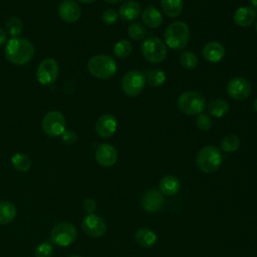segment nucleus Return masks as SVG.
<instances>
[{
	"label": "nucleus",
	"mask_w": 257,
	"mask_h": 257,
	"mask_svg": "<svg viewBox=\"0 0 257 257\" xmlns=\"http://www.w3.org/2000/svg\"><path fill=\"white\" fill-rule=\"evenodd\" d=\"M87 68L94 77L105 80L114 75L117 69V64L111 56L106 54H97L88 60Z\"/></svg>",
	"instance_id": "obj_3"
},
{
	"label": "nucleus",
	"mask_w": 257,
	"mask_h": 257,
	"mask_svg": "<svg viewBox=\"0 0 257 257\" xmlns=\"http://www.w3.org/2000/svg\"><path fill=\"white\" fill-rule=\"evenodd\" d=\"M13 168L18 172H27L31 168L30 158L23 153H16L11 158Z\"/></svg>",
	"instance_id": "obj_26"
},
{
	"label": "nucleus",
	"mask_w": 257,
	"mask_h": 257,
	"mask_svg": "<svg viewBox=\"0 0 257 257\" xmlns=\"http://www.w3.org/2000/svg\"><path fill=\"white\" fill-rule=\"evenodd\" d=\"M197 126L202 131H208L212 126V118L206 113H200L196 119Z\"/></svg>",
	"instance_id": "obj_34"
},
{
	"label": "nucleus",
	"mask_w": 257,
	"mask_h": 257,
	"mask_svg": "<svg viewBox=\"0 0 257 257\" xmlns=\"http://www.w3.org/2000/svg\"><path fill=\"white\" fill-rule=\"evenodd\" d=\"M135 239L139 245L145 248L154 246L158 241L157 234L149 228H141L135 234Z\"/></svg>",
	"instance_id": "obj_22"
},
{
	"label": "nucleus",
	"mask_w": 257,
	"mask_h": 257,
	"mask_svg": "<svg viewBox=\"0 0 257 257\" xmlns=\"http://www.w3.org/2000/svg\"><path fill=\"white\" fill-rule=\"evenodd\" d=\"M53 255L52 242L44 241L35 249V257H51Z\"/></svg>",
	"instance_id": "obj_33"
},
{
	"label": "nucleus",
	"mask_w": 257,
	"mask_h": 257,
	"mask_svg": "<svg viewBox=\"0 0 257 257\" xmlns=\"http://www.w3.org/2000/svg\"><path fill=\"white\" fill-rule=\"evenodd\" d=\"M220 146L222 151L226 153H234L240 147V139L237 135L228 134L221 140Z\"/></svg>",
	"instance_id": "obj_27"
},
{
	"label": "nucleus",
	"mask_w": 257,
	"mask_h": 257,
	"mask_svg": "<svg viewBox=\"0 0 257 257\" xmlns=\"http://www.w3.org/2000/svg\"><path fill=\"white\" fill-rule=\"evenodd\" d=\"M34 46L26 38H10L5 45L4 53L8 61L16 65H23L29 62L34 56Z\"/></svg>",
	"instance_id": "obj_1"
},
{
	"label": "nucleus",
	"mask_w": 257,
	"mask_h": 257,
	"mask_svg": "<svg viewBox=\"0 0 257 257\" xmlns=\"http://www.w3.org/2000/svg\"><path fill=\"white\" fill-rule=\"evenodd\" d=\"M222 162L223 156L220 150L214 146H206L202 148L196 157L198 168L206 174L216 172L221 167Z\"/></svg>",
	"instance_id": "obj_4"
},
{
	"label": "nucleus",
	"mask_w": 257,
	"mask_h": 257,
	"mask_svg": "<svg viewBox=\"0 0 257 257\" xmlns=\"http://www.w3.org/2000/svg\"><path fill=\"white\" fill-rule=\"evenodd\" d=\"M203 57L212 63L221 61L225 55V47L218 41H210L203 47Z\"/></svg>",
	"instance_id": "obj_17"
},
{
	"label": "nucleus",
	"mask_w": 257,
	"mask_h": 257,
	"mask_svg": "<svg viewBox=\"0 0 257 257\" xmlns=\"http://www.w3.org/2000/svg\"><path fill=\"white\" fill-rule=\"evenodd\" d=\"M165 43L172 49H184L190 39L189 26L182 21L171 23L165 30Z\"/></svg>",
	"instance_id": "obj_2"
},
{
	"label": "nucleus",
	"mask_w": 257,
	"mask_h": 257,
	"mask_svg": "<svg viewBox=\"0 0 257 257\" xmlns=\"http://www.w3.org/2000/svg\"><path fill=\"white\" fill-rule=\"evenodd\" d=\"M104 1L107 3H110V4H116V3L120 2L121 0H104Z\"/></svg>",
	"instance_id": "obj_40"
},
{
	"label": "nucleus",
	"mask_w": 257,
	"mask_h": 257,
	"mask_svg": "<svg viewBox=\"0 0 257 257\" xmlns=\"http://www.w3.org/2000/svg\"><path fill=\"white\" fill-rule=\"evenodd\" d=\"M164 13L169 17H177L182 13L183 0H161Z\"/></svg>",
	"instance_id": "obj_25"
},
{
	"label": "nucleus",
	"mask_w": 257,
	"mask_h": 257,
	"mask_svg": "<svg viewBox=\"0 0 257 257\" xmlns=\"http://www.w3.org/2000/svg\"><path fill=\"white\" fill-rule=\"evenodd\" d=\"M229 103L223 98H215L208 105L209 114L217 118L226 115L229 111Z\"/></svg>",
	"instance_id": "obj_24"
},
{
	"label": "nucleus",
	"mask_w": 257,
	"mask_h": 257,
	"mask_svg": "<svg viewBox=\"0 0 257 257\" xmlns=\"http://www.w3.org/2000/svg\"><path fill=\"white\" fill-rule=\"evenodd\" d=\"M256 16L257 13L251 6H242L235 11L233 20L240 27H249L255 22Z\"/></svg>",
	"instance_id": "obj_18"
},
{
	"label": "nucleus",
	"mask_w": 257,
	"mask_h": 257,
	"mask_svg": "<svg viewBox=\"0 0 257 257\" xmlns=\"http://www.w3.org/2000/svg\"><path fill=\"white\" fill-rule=\"evenodd\" d=\"M146 77H147V81L149 82V84L154 87L161 86L166 81L165 71L162 69H159V68L150 70L148 72V74L146 75Z\"/></svg>",
	"instance_id": "obj_30"
},
{
	"label": "nucleus",
	"mask_w": 257,
	"mask_h": 257,
	"mask_svg": "<svg viewBox=\"0 0 257 257\" xmlns=\"http://www.w3.org/2000/svg\"><path fill=\"white\" fill-rule=\"evenodd\" d=\"M7 42V32L0 28V46H2L3 44H5Z\"/></svg>",
	"instance_id": "obj_38"
},
{
	"label": "nucleus",
	"mask_w": 257,
	"mask_h": 257,
	"mask_svg": "<svg viewBox=\"0 0 257 257\" xmlns=\"http://www.w3.org/2000/svg\"><path fill=\"white\" fill-rule=\"evenodd\" d=\"M159 187L164 196H174L180 191L181 182L174 175H166L161 179Z\"/></svg>",
	"instance_id": "obj_20"
},
{
	"label": "nucleus",
	"mask_w": 257,
	"mask_h": 257,
	"mask_svg": "<svg viewBox=\"0 0 257 257\" xmlns=\"http://www.w3.org/2000/svg\"><path fill=\"white\" fill-rule=\"evenodd\" d=\"M147 83L146 75L139 70L127 71L121 78V89L130 96L140 94Z\"/></svg>",
	"instance_id": "obj_8"
},
{
	"label": "nucleus",
	"mask_w": 257,
	"mask_h": 257,
	"mask_svg": "<svg viewBox=\"0 0 257 257\" xmlns=\"http://www.w3.org/2000/svg\"><path fill=\"white\" fill-rule=\"evenodd\" d=\"M82 207L87 214H92L96 209V202L91 198H86L82 203Z\"/></svg>",
	"instance_id": "obj_37"
},
{
	"label": "nucleus",
	"mask_w": 257,
	"mask_h": 257,
	"mask_svg": "<svg viewBox=\"0 0 257 257\" xmlns=\"http://www.w3.org/2000/svg\"><path fill=\"white\" fill-rule=\"evenodd\" d=\"M5 27L8 35H10L11 38L19 37L23 32V22L17 16H13L9 20H7Z\"/></svg>",
	"instance_id": "obj_28"
},
{
	"label": "nucleus",
	"mask_w": 257,
	"mask_h": 257,
	"mask_svg": "<svg viewBox=\"0 0 257 257\" xmlns=\"http://www.w3.org/2000/svg\"><path fill=\"white\" fill-rule=\"evenodd\" d=\"M180 63L185 69H194L198 64V57L192 51H184L180 56Z\"/></svg>",
	"instance_id": "obj_32"
},
{
	"label": "nucleus",
	"mask_w": 257,
	"mask_h": 257,
	"mask_svg": "<svg viewBox=\"0 0 257 257\" xmlns=\"http://www.w3.org/2000/svg\"><path fill=\"white\" fill-rule=\"evenodd\" d=\"M95 160L101 167H111L117 160L115 148L109 144H100L95 150Z\"/></svg>",
	"instance_id": "obj_14"
},
{
	"label": "nucleus",
	"mask_w": 257,
	"mask_h": 257,
	"mask_svg": "<svg viewBox=\"0 0 257 257\" xmlns=\"http://www.w3.org/2000/svg\"><path fill=\"white\" fill-rule=\"evenodd\" d=\"M59 17L68 23L76 22L81 15L80 6L73 0H63L58 6Z\"/></svg>",
	"instance_id": "obj_16"
},
{
	"label": "nucleus",
	"mask_w": 257,
	"mask_h": 257,
	"mask_svg": "<svg viewBox=\"0 0 257 257\" xmlns=\"http://www.w3.org/2000/svg\"><path fill=\"white\" fill-rule=\"evenodd\" d=\"M78 1L81 3H84V4H90V3L94 2L95 0H78Z\"/></svg>",
	"instance_id": "obj_41"
},
{
	"label": "nucleus",
	"mask_w": 257,
	"mask_h": 257,
	"mask_svg": "<svg viewBox=\"0 0 257 257\" xmlns=\"http://www.w3.org/2000/svg\"><path fill=\"white\" fill-rule=\"evenodd\" d=\"M128 36L136 41H140L146 38L147 36V30L146 27L141 24L140 22H133L127 29Z\"/></svg>",
	"instance_id": "obj_31"
},
{
	"label": "nucleus",
	"mask_w": 257,
	"mask_h": 257,
	"mask_svg": "<svg viewBox=\"0 0 257 257\" xmlns=\"http://www.w3.org/2000/svg\"><path fill=\"white\" fill-rule=\"evenodd\" d=\"M65 117L58 110L48 111L42 118V130L49 137H58L65 131Z\"/></svg>",
	"instance_id": "obj_9"
},
{
	"label": "nucleus",
	"mask_w": 257,
	"mask_h": 257,
	"mask_svg": "<svg viewBox=\"0 0 257 257\" xmlns=\"http://www.w3.org/2000/svg\"><path fill=\"white\" fill-rule=\"evenodd\" d=\"M178 107L188 115H197L203 112L206 107L205 96L195 90L184 91L178 98Z\"/></svg>",
	"instance_id": "obj_5"
},
{
	"label": "nucleus",
	"mask_w": 257,
	"mask_h": 257,
	"mask_svg": "<svg viewBox=\"0 0 257 257\" xmlns=\"http://www.w3.org/2000/svg\"><path fill=\"white\" fill-rule=\"evenodd\" d=\"M68 257H81V256H79V255H76V254H72V255H69Z\"/></svg>",
	"instance_id": "obj_43"
},
{
	"label": "nucleus",
	"mask_w": 257,
	"mask_h": 257,
	"mask_svg": "<svg viewBox=\"0 0 257 257\" xmlns=\"http://www.w3.org/2000/svg\"><path fill=\"white\" fill-rule=\"evenodd\" d=\"M254 108H255V110L257 111V98L254 100Z\"/></svg>",
	"instance_id": "obj_42"
},
{
	"label": "nucleus",
	"mask_w": 257,
	"mask_h": 257,
	"mask_svg": "<svg viewBox=\"0 0 257 257\" xmlns=\"http://www.w3.org/2000/svg\"><path fill=\"white\" fill-rule=\"evenodd\" d=\"M142 19L146 26L149 28H158L163 23L162 13L154 6H149L142 13Z\"/></svg>",
	"instance_id": "obj_21"
},
{
	"label": "nucleus",
	"mask_w": 257,
	"mask_h": 257,
	"mask_svg": "<svg viewBox=\"0 0 257 257\" xmlns=\"http://www.w3.org/2000/svg\"><path fill=\"white\" fill-rule=\"evenodd\" d=\"M118 18V13L114 9H106L102 12L101 14V19L102 21L107 24V25H112L117 21Z\"/></svg>",
	"instance_id": "obj_35"
},
{
	"label": "nucleus",
	"mask_w": 257,
	"mask_h": 257,
	"mask_svg": "<svg viewBox=\"0 0 257 257\" xmlns=\"http://www.w3.org/2000/svg\"><path fill=\"white\" fill-rule=\"evenodd\" d=\"M250 82L243 77H234L227 84L228 95L235 100L246 99L251 93Z\"/></svg>",
	"instance_id": "obj_13"
},
{
	"label": "nucleus",
	"mask_w": 257,
	"mask_h": 257,
	"mask_svg": "<svg viewBox=\"0 0 257 257\" xmlns=\"http://www.w3.org/2000/svg\"><path fill=\"white\" fill-rule=\"evenodd\" d=\"M62 141L67 144V145H72L77 141V135L73 131H64L63 134L61 135Z\"/></svg>",
	"instance_id": "obj_36"
},
{
	"label": "nucleus",
	"mask_w": 257,
	"mask_h": 257,
	"mask_svg": "<svg viewBox=\"0 0 257 257\" xmlns=\"http://www.w3.org/2000/svg\"><path fill=\"white\" fill-rule=\"evenodd\" d=\"M58 75V63L53 58H45L43 59L36 70L37 80L43 84L48 85L53 83Z\"/></svg>",
	"instance_id": "obj_10"
},
{
	"label": "nucleus",
	"mask_w": 257,
	"mask_h": 257,
	"mask_svg": "<svg viewBox=\"0 0 257 257\" xmlns=\"http://www.w3.org/2000/svg\"><path fill=\"white\" fill-rule=\"evenodd\" d=\"M142 12L141 5L135 0H127L118 9V16L124 21L136 20Z\"/></svg>",
	"instance_id": "obj_19"
},
{
	"label": "nucleus",
	"mask_w": 257,
	"mask_h": 257,
	"mask_svg": "<svg viewBox=\"0 0 257 257\" xmlns=\"http://www.w3.org/2000/svg\"><path fill=\"white\" fill-rule=\"evenodd\" d=\"M166 200L165 196L160 190L157 189H151L147 191L141 200V204L143 209L147 213H157L163 209L165 206Z\"/></svg>",
	"instance_id": "obj_12"
},
{
	"label": "nucleus",
	"mask_w": 257,
	"mask_h": 257,
	"mask_svg": "<svg viewBox=\"0 0 257 257\" xmlns=\"http://www.w3.org/2000/svg\"><path fill=\"white\" fill-rule=\"evenodd\" d=\"M250 4L251 7L255 10V12L257 13V0H250Z\"/></svg>",
	"instance_id": "obj_39"
},
{
	"label": "nucleus",
	"mask_w": 257,
	"mask_h": 257,
	"mask_svg": "<svg viewBox=\"0 0 257 257\" xmlns=\"http://www.w3.org/2000/svg\"><path fill=\"white\" fill-rule=\"evenodd\" d=\"M142 53L151 63H160L167 56V46L165 42L155 36L146 38L142 44Z\"/></svg>",
	"instance_id": "obj_6"
},
{
	"label": "nucleus",
	"mask_w": 257,
	"mask_h": 257,
	"mask_svg": "<svg viewBox=\"0 0 257 257\" xmlns=\"http://www.w3.org/2000/svg\"><path fill=\"white\" fill-rule=\"evenodd\" d=\"M77 237V230L70 222L57 223L50 232V240L53 244L66 247L72 244Z\"/></svg>",
	"instance_id": "obj_7"
},
{
	"label": "nucleus",
	"mask_w": 257,
	"mask_h": 257,
	"mask_svg": "<svg viewBox=\"0 0 257 257\" xmlns=\"http://www.w3.org/2000/svg\"><path fill=\"white\" fill-rule=\"evenodd\" d=\"M16 207L9 201H0V225L11 223L16 217Z\"/></svg>",
	"instance_id": "obj_23"
},
{
	"label": "nucleus",
	"mask_w": 257,
	"mask_h": 257,
	"mask_svg": "<svg viewBox=\"0 0 257 257\" xmlns=\"http://www.w3.org/2000/svg\"><path fill=\"white\" fill-rule=\"evenodd\" d=\"M255 29H256V32H257V22H256V25H255Z\"/></svg>",
	"instance_id": "obj_44"
},
{
	"label": "nucleus",
	"mask_w": 257,
	"mask_h": 257,
	"mask_svg": "<svg viewBox=\"0 0 257 257\" xmlns=\"http://www.w3.org/2000/svg\"><path fill=\"white\" fill-rule=\"evenodd\" d=\"M94 128L100 138L106 139L115 133L117 128V121L112 114L104 113L97 118Z\"/></svg>",
	"instance_id": "obj_15"
},
{
	"label": "nucleus",
	"mask_w": 257,
	"mask_h": 257,
	"mask_svg": "<svg viewBox=\"0 0 257 257\" xmlns=\"http://www.w3.org/2000/svg\"><path fill=\"white\" fill-rule=\"evenodd\" d=\"M81 227L84 233L92 238L101 237L106 232V224L104 220L94 213L87 214L83 218Z\"/></svg>",
	"instance_id": "obj_11"
},
{
	"label": "nucleus",
	"mask_w": 257,
	"mask_h": 257,
	"mask_svg": "<svg viewBox=\"0 0 257 257\" xmlns=\"http://www.w3.org/2000/svg\"><path fill=\"white\" fill-rule=\"evenodd\" d=\"M133 50V45L130 40L121 39L117 41L113 46V54L118 58L127 57Z\"/></svg>",
	"instance_id": "obj_29"
}]
</instances>
